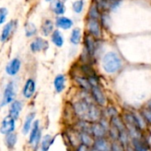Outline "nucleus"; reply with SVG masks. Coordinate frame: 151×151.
Wrapping results in <instances>:
<instances>
[{"mask_svg":"<svg viewBox=\"0 0 151 151\" xmlns=\"http://www.w3.org/2000/svg\"><path fill=\"white\" fill-rule=\"evenodd\" d=\"M72 109L74 114L78 117L79 120H85L88 122H98L101 118V112L99 108L86 98H83L76 101Z\"/></svg>","mask_w":151,"mask_h":151,"instance_id":"f257e3e1","label":"nucleus"},{"mask_svg":"<svg viewBox=\"0 0 151 151\" xmlns=\"http://www.w3.org/2000/svg\"><path fill=\"white\" fill-rule=\"evenodd\" d=\"M121 65L122 63L119 56L114 52L106 53L102 59V67L107 73L112 74L116 72L121 68Z\"/></svg>","mask_w":151,"mask_h":151,"instance_id":"f03ea898","label":"nucleus"},{"mask_svg":"<svg viewBox=\"0 0 151 151\" xmlns=\"http://www.w3.org/2000/svg\"><path fill=\"white\" fill-rule=\"evenodd\" d=\"M16 96V93H15V86L14 82H10L7 84L5 91H4V95H3V99H2V103H1V107L6 106L7 104L12 103Z\"/></svg>","mask_w":151,"mask_h":151,"instance_id":"7ed1b4c3","label":"nucleus"},{"mask_svg":"<svg viewBox=\"0 0 151 151\" xmlns=\"http://www.w3.org/2000/svg\"><path fill=\"white\" fill-rule=\"evenodd\" d=\"M15 130V120L10 116H6L0 124V133L6 135L8 133L14 132Z\"/></svg>","mask_w":151,"mask_h":151,"instance_id":"20e7f679","label":"nucleus"},{"mask_svg":"<svg viewBox=\"0 0 151 151\" xmlns=\"http://www.w3.org/2000/svg\"><path fill=\"white\" fill-rule=\"evenodd\" d=\"M87 29L88 33L93 36L95 38H99L101 36V25L96 19L87 18Z\"/></svg>","mask_w":151,"mask_h":151,"instance_id":"39448f33","label":"nucleus"},{"mask_svg":"<svg viewBox=\"0 0 151 151\" xmlns=\"http://www.w3.org/2000/svg\"><path fill=\"white\" fill-rule=\"evenodd\" d=\"M91 93H92V96L93 99L95 101V102L100 105V106H104L106 104V97L103 93V92L101 91V87L99 86V85H94L91 86Z\"/></svg>","mask_w":151,"mask_h":151,"instance_id":"423d86ee","label":"nucleus"},{"mask_svg":"<svg viewBox=\"0 0 151 151\" xmlns=\"http://www.w3.org/2000/svg\"><path fill=\"white\" fill-rule=\"evenodd\" d=\"M17 27V22L16 21H11L9 22L4 28L3 30L1 32V36H0V40L2 42H6L7 41L11 36L14 34V32L15 31Z\"/></svg>","mask_w":151,"mask_h":151,"instance_id":"0eeeda50","label":"nucleus"},{"mask_svg":"<svg viewBox=\"0 0 151 151\" xmlns=\"http://www.w3.org/2000/svg\"><path fill=\"white\" fill-rule=\"evenodd\" d=\"M108 130L101 124V122H93L91 124V133L95 138H103L106 136Z\"/></svg>","mask_w":151,"mask_h":151,"instance_id":"6e6552de","label":"nucleus"},{"mask_svg":"<svg viewBox=\"0 0 151 151\" xmlns=\"http://www.w3.org/2000/svg\"><path fill=\"white\" fill-rule=\"evenodd\" d=\"M85 46L86 51L90 56H93L96 51V40L93 36L87 33L85 37Z\"/></svg>","mask_w":151,"mask_h":151,"instance_id":"1a4fd4ad","label":"nucleus"},{"mask_svg":"<svg viewBox=\"0 0 151 151\" xmlns=\"http://www.w3.org/2000/svg\"><path fill=\"white\" fill-rule=\"evenodd\" d=\"M48 48V42L41 37L35 38L30 44V50L33 52H38L41 51H45Z\"/></svg>","mask_w":151,"mask_h":151,"instance_id":"9d476101","label":"nucleus"},{"mask_svg":"<svg viewBox=\"0 0 151 151\" xmlns=\"http://www.w3.org/2000/svg\"><path fill=\"white\" fill-rule=\"evenodd\" d=\"M93 148L97 151H110L111 150V142H109L105 137L95 139Z\"/></svg>","mask_w":151,"mask_h":151,"instance_id":"9b49d317","label":"nucleus"},{"mask_svg":"<svg viewBox=\"0 0 151 151\" xmlns=\"http://www.w3.org/2000/svg\"><path fill=\"white\" fill-rule=\"evenodd\" d=\"M10 109H9V115L12 118H14L15 121L19 118L20 114L22 110V103L20 101H14L12 103H10Z\"/></svg>","mask_w":151,"mask_h":151,"instance_id":"f8f14e48","label":"nucleus"},{"mask_svg":"<svg viewBox=\"0 0 151 151\" xmlns=\"http://www.w3.org/2000/svg\"><path fill=\"white\" fill-rule=\"evenodd\" d=\"M36 91V83L33 79L29 78L26 81L23 90H22V94L26 99H30Z\"/></svg>","mask_w":151,"mask_h":151,"instance_id":"ddd939ff","label":"nucleus"},{"mask_svg":"<svg viewBox=\"0 0 151 151\" xmlns=\"http://www.w3.org/2000/svg\"><path fill=\"white\" fill-rule=\"evenodd\" d=\"M21 65H22L21 60L18 58H14L6 65V71L10 76H15L19 72L21 68Z\"/></svg>","mask_w":151,"mask_h":151,"instance_id":"4468645a","label":"nucleus"},{"mask_svg":"<svg viewBox=\"0 0 151 151\" xmlns=\"http://www.w3.org/2000/svg\"><path fill=\"white\" fill-rule=\"evenodd\" d=\"M56 136H52L51 134H45L41 138L40 141V148L41 151H49L52 145L54 143Z\"/></svg>","mask_w":151,"mask_h":151,"instance_id":"2eb2a0df","label":"nucleus"},{"mask_svg":"<svg viewBox=\"0 0 151 151\" xmlns=\"http://www.w3.org/2000/svg\"><path fill=\"white\" fill-rule=\"evenodd\" d=\"M41 134V130L39 128V120H37L33 123L31 129L29 131V140L28 143L32 146L34 141L36 140L37 137Z\"/></svg>","mask_w":151,"mask_h":151,"instance_id":"dca6fc26","label":"nucleus"},{"mask_svg":"<svg viewBox=\"0 0 151 151\" xmlns=\"http://www.w3.org/2000/svg\"><path fill=\"white\" fill-rule=\"evenodd\" d=\"M35 117H36V113L35 112H30L26 116V118L24 120V123H23V125H22V133L24 135H27L29 132Z\"/></svg>","mask_w":151,"mask_h":151,"instance_id":"f3484780","label":"nucleus"},{"mask_svg":"<svg viewBox=\"0 0 151 151\" xmlns=\"http://www.w3.org/2000/svg\"><path fill=\"white\" fill-rule=\"evenodd\" d=\"M79 135H80V141L82 144H85L88 147H93L95 138L92 135L91 132H88L86 131H79Z\"/></svg>","mask_w":151,"mask_h":151,"instance_id":"a211bd4d","label":"nucleus"},{"mask_svg":"<svg viewBox=\"0 0 151 151\" xmlns=\"http://www.w3.org/2000/svg\"><path fill=\"white\" fill-rule=\"evenodd\" d=\"M65 83H66V78L64 75L59 74L58 76H56L53 82V86L56 93H60L65 89Z\"/></svg>","mask_w":151,"mask_h":151,"instance_id":"6ab92c4d","label":"nucleus"},{"mask_svg":"<svg viewBox=\"0 0 151 151\" xmlns=\"http://www.w3.org/2000/svg\"><path fill=\"white\" fill-rule=\"evenodd\" d=\"M51 9L57 15H61L66 11L65 5L62 1H60V0H53V1H52Z\"/></svg>","mask_w":151,"mask_h":151,"instance_id":"aec40b11","label":"nucleus"},{"mask_svg":"<svg viewBox=\"0 0 151 151\" xmlns=\"http://www.w3.org/2000/svg\"><path fill=\"white\" fill-rule=\"evenodd\" d=\"M56 26L62 29H69L73 26V22L67 17H58L56 19Z\"/></svg>","mask_w":151,"mask_h":151,"instance_id":"412c9836","label":"nucleus"},{"mask_svg":"<svg viewBox=\"0 0 151 151\" xmlns=\"http://www.w3.org/2000/svg\"><path fill=\"white\" fill-rule=\"evenodd\" d=\"M132 145L134 151H148L149 147L140 138L132 139Z\"/></svg>","mask_w":151,"mask_h":151,"instance_id":"4be33fe9","label":"nucleus"},{"mask_svg":"<svg viewBox=\"0 0 151 151\" xmlns=\"http://www.w3.org/2000/svg\"><path fill=\"white\" fill-rule=\"evenodd\" d=\"M17 134L14 132H11V133H8L6 135V138H5V142H6V145L8 148L12 149L15 147L16 143H17Z\"/></svg>","mask_w":151,"mask_h":151,"instance_id":"5701e85b","label":"nucleus"},{"mask_svg":"<svg viewBox=\"0 0 151 151\" xmlns=\"http://www.w3.org/2000/svg\"><path fill=\"white\" fill-rule=\"evenodd\" d=\"M52 42L54 44V45L58 47H61L64 44L63 37L59 30H53L52 33Z\"/></svg>","mask_w":151,"mask_h":151,"instance_id":"b1692460","label":"nucleus"},{"mask_svg":"<svg viewBox=\"0 0 151 151\" xmlns=\"http://www.w3.org/2000/svg\"><path fill=\"white\" fill-rule=\"evenodd\" d=\"M53 22L51 20H45L44 22V23L42 24V33L44 34V36L47 37L49 35H51V33H52L53 31Z\"/></svg>","mask_w":151,"mask_h":151,"instance_id":"393cba45","label":"nucleus"},{"mask_svg":"<svg viewBox=\"0 0 151 151\" xmlns=\"http://www.w3.org/2000/svg\"><path fill=\"white\" fill-rule=\"evenodd\" d=\"M110 124L114 125V126H115V127H116L119 132L124 131V130H125V129H126V128H125V124H124V123L123 122V120H122L119 116H117V115L111 116Z\"/></svg>","mask_w":151,"mask_h":151,"instance_id":"a878e982","label":"nucleus"},{"mask_svg":"<svg viewBox=\"0 0 151 151\" xmlns=\"http://www.w3.org/2000/svg\"><path fill=\"white\" fill-rule=\"evenodd\" d=\"M81 39H82V35H81V30L80 29H74L71 32V35H70V42L77 45H78L80 42H81Z\"/></svg>","mask_w":151,"mask_h":151,"instance_id":"bb28decb","label":"nucleus"},{"mask_svg":"<svg viewBox=\"0 0 151 151\" xmlns=\"http://www.w3.org/2000/svg\"><path fill=\"white\" fill-rule=\"evenodd\" d=\"M76 81L78 84V86L83 88L85 91H90L91 90V85L89 83V80L87 78L85 77H76Z\"/></svg>","mask_w":151,"mask_h":151,"instance_id":"cd10ccee","label":"nucleus"},{"mask_svg":"<svg viewBox=\"0 0 151 151\" xmlns=\"http://www.w3.org/2000/svg\"><path fill=\"white\" fill-rule=\"evenodd\" d=\"M88 18L96 19V20L100 18V10L95 3H93V5L90 7L89 13H88Z\"/></svg>","mask_w":151,"mask_h":151,"instance_id":"c85d7f7f","label":"nucleus"},{"mask_svg":"<svg viewBox=\"0 0 151 151\" xmlns=\"http://www.w3.org/2000/svg\"><path fill=\"white\" fill-rule=\"evenodd\" d=\"M37 27L31 23V22H28L26 23L25 25V34H26V37H33L36 35L37 33Z\"/></svg>","mask_w":151,"mask_h":151,"instance_id":"c756f323","label":"nucleus"},{"mask_svg":"<svg viewBox=\"0 0 151 151\" xmlns=\"http://www.w3.org/2000/svg\"><path fill=\"white\" fill-rule=\"evenodd\" d=\"M72 8L74 10L75 13L77 14H80L83 11L84 8V2L83 0H78V1H75L72 5Z\"/></svg>","mask_w":151,"mask_h":151,"instance_id":"7c9ffc66","label":"nucleus"},{"mask_svg":"<svg viewBox=\"0 0 151 151\" xmlns=\"http://www.w3.org/2000/svg\"><path fill=\"white\" fill-rule=\"evenodd\" d=\"M110 151H125V149H124V147L123 146V144L117 139V140L112 141Z\"/></svg>","mask_w":151,"mask_h":151,"instance_id":"2f4dec72","label":"nucleus"},{"mask_svg":"<svg viewBox=\"0 0 151 151\" xmlns=\"http://www.w3.org/2000/svg\"><path fill=\"white\" fill-rule=\"evenodd\" d=\"M8 14V10L6 7H1L0 8V25L3 24L7 17Z\"/></svg>","mask_w":151,"mask_h":151,"instance_id":"473e14b6","label":"nucleus"},{"mask_svg":"<svg viewBox=\"0 0 151 151\" xmlns=\"http://www.w3.org/2000/svg\"><path fill=\"white\" fill-rule=\"evenodd\" d=\"M142 116L144 117V119L149 123H151V109H144L142 111Z\"/></svg>","mask_w":151,"mask_h":151,"instance_id":"72a5a7b5","label":"nucleus"},{"mask_svg":"<svg viewBox=\"0 0 151 151\" xmlns=\"http://www.w3.org/2000/svg\"><path fill=\"white\" fill-rule=\"evenodd\" d=\"M76 148V151H92V148L91 147H88L85 144H79L77 147H75Z\"/></svg>","mask_w":151,"mask_h":151,"instance_id":"f704fd0d","label":"nucleus"},{"mask_svg":"<svg viewBox=\"0 0 151 151\" xmlns=\"http://www.w3.org/2000/svg\"><path fill=\"white\" fill-rule=\"evenodd\" d=\"M125 151H134V149H133L132 147H131L126 146V149H125Z\"/></svg>","mask_w":151,"mask_h":151,"instance_id":"c9c22d12","label":"nucleus"},{"mask_svg":"<svg viewBox=\"0 0 151 151\" xmlns=\"http://www.w3.org/2000/svg\"><path fill=\"white\" fill-rule=\"evenodd\" d=\"M148 107H149V109H151V101L148 102Z\"/></svg>","mask_w":151,"mask_h":151,"instance_id":"e433bc0d","label":"nucleus"},{"mask_svg":"<svg viewBox=\"0 0 151 151\" xmlns=\"http://www.w3.org/2000/svg\"><path fill=\"white\" fill-rule=\"evenodd\" d=\"M1 102H2V100H1V96H0V108H1Z\"/></svg>","mask_w":151,"mask_h":151,"instance_id":"4c0bfd02","label":"nucleus"},{"mask_svg":"<svg viewBox=\"0 0 151 151\" xmlns=\"http://www.w3.org/2000/svg\"><path fill=\"white\" fill-rule=\"evenodd\" d=\"M92 151H97L96 149H94V148H92Z\"/></svg>","mask_w":151,"mask_h":151,"instance_id":"58836bf2","label":"nucleus"},{"mask_svg":"<svg viewBox=\"0 0 151 151\" xmlns=\"http://www.w3.org/2000/svg\"><path fill=\"white\" fill-rule=\"evenodd\" d=\"M47 2H51V1H52V0H46Z\"/></svg>","mask_w":151,"mask_h":151,"instance_id":"ea45409f","label":"nucleus"}]
</instances>
